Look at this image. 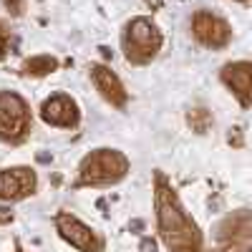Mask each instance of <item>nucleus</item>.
<instances>
[{
  "instance_id": "obj_1",
  "label": "nucleus",
  "mask_w": 252,
  "mask_h": 252,
  "mask_svg": "<svg viewBox=\"0 0 252 252\" xmlns=\"http://www.w3.org/2000/svg\"><path fill=\"white\" fill-rule=\"evenodd\" d=\"M157 217H159V232L169 252H199L202 237L194 222L187 217L177 194L172 192L166 182L157 179Z\"/></svg>"
},
{
  "instance_id": "obj_2",
  "label": "nucleus",
  "mask_w": 252,
  "mask_h": 252,
  "mask_svg": "<svg viewBox=\"0 0 252 252\" xmlns=\"http://www.w3.org/2000/svg\"><path fill=\"white\" fill-rule=\"evenodd\" d=\"M129 159L116 149H96L81 161L78 182L81 184H114L126 177Z\"/></svg>"
},
{
  "instance_id": "obj_3",
  "label": "nucleus",
  "mask_w": 252,
  "mask_h": 252,
  "mask_svg": "<svg viewBox=\"0 0 252 252\" xmlns=\"http://www.w3.org/2000/svg\"><path fill=\"white\" fill-rule=\"evenodd\" d=\"M161 48V33L149 18H134L124 33V51L131 63H149Z\"/></svg>"
},
{
  "instance_id": "obj_4",
  "label": "nucleus",
  "mask_w": 252,
  "mask_h": 252,
  "mask_svg": "<svg viewBox=\"0 0 252 252\" xmlns=\"http://www.w3.org/2000/svg\"><path fill=\"white\" fill-rule=\"evenodd\" d=\"M31 131L28 103L15 91H0V139L20 141Z\"/></svg>"
},
{
  "instance_id": "obj_5",
  "label": "nucleus",
  "mask_w": 252,
  "mask_h": 252,
  "mask_svg": "<svg viewBox=\"0 0 252 252\" xmlns=\"http://www.w3.org/2000/svg\"><path fill=\"white\" fill-rule=\"evenodd\" d=\"M192 31H194V38L199 43L209 46V48H222L229 43V26L224 23L222 18H217L215 13H207V10H199L192 20Z\"/></svg>"
},
{
  "instance_id": "obj_6",
  "label": "nucleus",
  "mask_w": 252,
  "mask_h": 252,
  "mask_svg": "<svg viewBox=\"0 0 252 252\" xmlns=\"http://www.w3.org/2000/svg\"><path fill=\"white\" fill-rule=\"evenodd\" d=\"M56 229L61 232V237L71 242L76 250L81 252H98L101 250V240L94 235V229L86 227L81 220H76L73 215H58L56 217Z\"/></svg>"
},
{
  "instance_id": "obj_7",
  "label": "nucleus",
  "mask_w": 252,
  "mask_h": 252,
  "mask_svg": "<svg viewBox=\"0 0 252 252\" xmlns=\"http://www.w3.org/2000/svg\"><path fill=\"white\" fill-rule=\"evenodd\" d=\"M35 192V172L28 166L0 169V199H23Z\"/></svg>"
},
{
  "instance_id": "obj_8",
  "label": "nucleus",
  "mask_w": 252,
  "mask_h": 252,
  "mask_svg": "<svg viewBox=\"0 0 252 252\" xmlns=\"http://www.w3.org/2000/svg\"><path fill=\"white\" fill-rule=\"evenodd\" d=\"M40 119L51 126H63V129H71L78 124V106L76 101L66 94H56L51 98L43 101L40 106Z\"/></svg>"
},
{
  "instance_id": "obj_9",
  "label": "nucleus",
  "mask_w": 252,
  "mask_h": 252,
  "mask_svg": "<svg viewBox=\"0 0 252 252\" xmlns=\"http://www.w3.org/2000/svg\"><path fill=\"white\" fill-rule=\"evenodd\" d=\"M91 78H94L96 91H98L103 98H106L111 106H119V109L126 106V101H129V94H126L121 78H119L111 68L101 66V63H94V66H91Z\"/></svg>"
},
{
  "instance_id": "obj_10",
  "label": "nucleus",
  "mask_w": 252,
  "mask_h": 252,
  "mask_svg": "<svg viewBox=\"0 0 252 252\" xmlns=\"http://www.w3.org/2000/svg\"><path fill=\"white\" fill-rule=\"evenodd\" d=\"M222 81L240 98L242 106L252 103V61H237L222 68Z\"/></svg>"
},
{
  "instance_id": "obj_11",
  "label": "nucleus",
  "mask_w": 252,
  "mask_h": 252,
  "mask_svg": "<svg viewBox=\"0 0 252 252\" xmlns=\"http://www.w3.org/2000/svg\"><path fill=\"white\" fill-rule=\"evenodd\" d=\"M58 68V58L48 56V53H40V56H31L23 63V73L28 76H48Z\"/></svg>"
},
{
  "instance_id": "obj_12",
  "label": "nucleus",
  "mask_w": 252,
  "mask_h": 252,
  "mask_svg": "<svg viewBox=\"0 0 252 252\" xmlns=\"http://www.w3.org/2000/svg\"><path fill=\"white\" fill-rule=\"evenodd\" d=\"M189 124H192V129L194 131H207V126L212 124V116H209V111L204 109H194V111H189Z\"/></svg>"
},
{
  "instance_id": "obj_13",
  "label": "nucleus",
  "mask_w": 252,
  "mask_h": 252,
  "mask_svg": "<svg viewBox=\"0 0 252 252\" xmlns=\"http://www.w3.org/2000/svg\"><path fill=\"white\" fill-rule=\"evenodd\" d=\"M3 5H5L8 13H13V15H20V13H23V0H3Z\"/></svg>"
},
{
  "instance_id": "obj_14",
  "label": "nucleus",
  "mask_w": 252,
  "mask_h": 252,
  "mask_svg": "<svg viewBox=\"0 0 252 252\" xmlns=\"http://www.w3.org/2000/svg\"><path fill=\"white\" fill-rule=\"evenodd\" d=\"M5 53H8V31H5L3 23H0V61L5 58Z\"/></svg>"
},
{
  "instance_id": "obj_15",
  "label": "nucleus",
  "mask_w": 252,
  "mask_h": 252,
  "mask_svg": "<svg viewBox=\"0 0 252 252\" xmlns=\"http://www.w3.org/2000/svg\"><path fill=\"white\" fill-rule=\"evenodd\" d=\"M8 222H13V212L0 207V224H8Z\"/></svg>"
}]
</instances>
